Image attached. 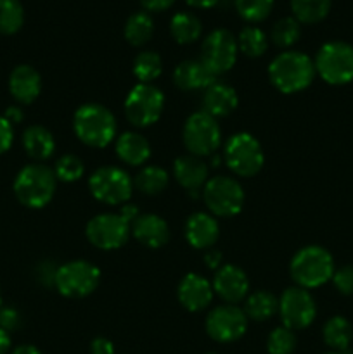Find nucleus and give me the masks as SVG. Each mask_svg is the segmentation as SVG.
Segmentation results:
<instances>
[{"label":"nucleus","mask_w":353,"mask_h":354,"mask_svg":"<svg viewBox=\"0 0 353 354\" xmlns=\"http://www.w3.org/2000/svg\"><path fill=\"white\" fill-rule=\"evenodd\" d=\"M315 64L307 54L298 50L280 52L269 64V78L282 93H296L308 88L315 78Z\"/></svg>","instance_id":"nucleus-1"},{"label":"nucleus","mask_w":353,"mask_h":354,"mask_svg":"<svg viewBox=\"0 0 353 354\" xmlns=\"http://www.w3.org/2000/svg\"><path fill=\"white\" fill-rule=\"evenodd\" d=\"M73 130L80 142L89 147L102 149L116 137V118L100 104H83L73 118Z\"/></svg>","instance_id":"nucleus-2"},{"label":"nucleus","mask_w":353,"mask_h":354,"mask_svg":"<svg viewBox=\"0 0 353 354\" xmlns=\"http://www.w3.org/2000/svg\"><path fill=\"white\" fill-rule=\"evenodd\" d=\"M289 272L298 287L317 289L334 275V259L322 245H307L293 256Z\"/></svg>","instance_id":"nucleus-3"},{"label":"nucleus","mask_w":353,"mask_h":354,"mask_svg":"<svg viewBox=\"0 0 353 354\" xmlns=\"http://www.w3.org/2000/svg\"><path fill=\"white\" fill-rule=\"evenodd\" d=\"M57 185L54 169L45 165H28L14 178V196L23 206L31 209L45 207L52 201Z\"/></svg>","instance_id":"nucleus-4"},{"label":"nucleus","mask_w":353,"mask_h":354,"mask_svg":"<svg viewBox=\"0 0 353 354\" xmlns=\"http://www.w3.org/2000/svg\"><path fill=\"white\" fill-rule=\"evenodd\" d=\"M315 71L329 85L353 82V47L346 41H327L315 55Z\"/></svg>","instance_id":"nucleus-5"},{"label":"nucleus","mask_w":353,"mask_h":354,"mask_svg":"<svg viewBox=\"0 0 353 354\" xmlns=\"http://www.w3.org/2000/svg\"><path fill=\"white\" fill-rule=\"evenodd\" d=\"M224 159L227 168L242 178L255 176L256 173L262 171L265 165L262 145L251 133H246V131L235 133L228 138L224 149Z\"/></svg>","instance_id":"nucleus-6"},{"label":"nucleus","mask_w":353,"mask_h":354,"mask_svg":"<svg viewBox=\"0 0 353 354\" xmlns=\"http://www.w3.org/2000/svg\"><path fill=\"white\" fill-rule=\"evenodd\" d=\"M100 270L85 259H75L57 266L54 287L59 294L69 299H82L90 296L99 287Z\"/></svg>","instance_id":"nucleus-7"},{"label":"nucleus","mask_w":353,"mask_h":354,"mask_svg":"<svg viewBox=\"0 0 353 354\" xmlns=\"http://www.w3.org/2000/svg\"><path fill=\"white\" fill-rule=\"evenodd\" d=\"M165 95L152 83H138L125 99V116L134 127L147 128L161 118Z\"/></svg>","instance_id":"nucleus-8"},{"label":"nucleus","mask_w":353,"mask_h":354,"mask_svg":"<svg viewBox=\"0 0 353 354\" xmlns=\"http://www.w3.org/2000/svg\"><path fill=\"white\" fill-rule=\"evenodd\" d=\"M90 194L107 206H123L134 192V180L125 169L116 166H102L89 178Z\"/></svg>","instance_id":"nucleus-9"},{"label":"nucleus","mask_w":353,"mask_h":354,"mask_svg":"<svg viewBox=\"0 0 353 354\" xmlns=\"http://www.w3.org/2000/svg\"><path fill=\"white\" fill-rule=\"evenodd\" d=\"M183 145L197 158H210L218 151L221 142V131L217 120L204 111L194 113L183 124Z\"/></svg>","instance_id":"nucleus-10"},{"label":"nucleus","mask_w":353,"mask_h":354,"mask_svg":"<svg viewBox=\"0 0 353 354\" xmlns=\"http://www.w3.org/2000/svg\"><path fill=\"white\" fill-rule=\"evenodd\" d=\"M203 199L213 216L230 218L241 213L244 206V190L230 176H213L206 182Z\"/></svg>","instance_id":"nucleus-11"},{"label":"nucleus","mask_w":353,"mask_h":354,"mask_svg":"<svg viewBox=\"0 0 353 354\" xmlns=\"http://www.w3.org/2000/svg\"><path fill=\"white\" fill-rule=\"evenodd\" d=\"M87 239L100 251H114L127 244L132 225L120 213H102L90 218L85 228Z\"/></svg>","instance_id":"nucleus-12"},{"label":"nucleus","mask_w":353,"mask_h":354,"mask_svg":"<svg viewBox=\"0 0 353 354\" xmlns=\"http://www.w3.org/2000/svg\"><path fill=\"white\" fill-rule=\"evenodd\" d=\"M237 52V38L225 28H218L204 38L201 45V61L215 76H218L234 68Z\"/></svg>","instance_id":"nucleus-13"},{"label":"nucleus","mask_w":353,"mask_h":354,"mask_svg":"<svg viewBox=\"0 0 353 354\" xmlns=\"http://www.w3.org/2000/svg\"><path fill=\"white\" fill-rule=\"evenodd\" d=\"M279 315L282 325L289 330H303L310 327L311 322L317 315V306L308 292L303 287H289L279 297Z\"/></svg>","instance_id":"nucleus-14"},{"label":"nucleus","mask_w":353,"mask_h":354,"mask_svg":"<svg viewBox=\"0 0 353 354\" xmlns=\"http://www.w3.org/2000/svg\"><path fill=\"white\" fill-rule=\"evenodd\" d=\"M208 335L213 341L228 344V342L239 341L248 330V317L241 308L235 304H224L211 311L206 317Z\"/></svg>","instance_id":"nucleus-15"},{"label":"nucleus","mask_w":353,"mask_h":354,"mask_svg":"<svg viewBox=\"0 0 353 354\" xmlns=\"http://www.w3.org/2000/svg\"><path fill=\"white\" fill-rule=\"evenodd\" d=\"M213 290L227 304H237L248 297L249 280L248 275L239 266L224 265L217 270L213 277Z\"/></svg>","instance_id":"nucleus-16"},{"label":"nucleus","mask_w":353,"mask_h":354,"mask_svg":"<svg viewBox=\"0 0 353 354\" xmlns=\"http://www.w3.org/2000/svg\"><path fill=\"white\" fill-rule=\"evenodd\" d=\"M213 286L197 273H187L176 287V297L187 311H203L213 301Z\"/></svg>","instance_id":"nucleus-17"},{"label":"nucleus","mask_w":353,"mask_h":354,"mask_svg":"<svg viewBox=\"0 0 353 354\" xmlns=\"http://www.w3.org/2000/svg\"><path fill=\"white\" fill-rule=\"evenodd\" d=\"M9 92L23 106L35 102L42 92V76L33 66L19 64L10 71Z\"/></svg>","instance_id":"nucleus-18"},{"label":"nucleus","mask_w":353,"mask_h":354,"mask_svg":"<svg viewBox=\"0 0 353 354\" xmlns=\"http://www.w3.org/2000/svg\"><path fill=\"white\" fill-rule=\"evenodd\" d=\"M220 237V227L213 214L194 213L187 218L185 239L194 249H211Z\"/></svg>","instance_id":"nucleus-19"},{"label":"nucleus","mask_w":353,"mask_h":354,"mask_svg":"<svg viewBox=\"0 0 353 354\" xmlns=\"http://www.w3.org/2000/svg\"><path fill=\"white\" fill-rule=\"evenodd\" d=\"M132 235L144 248L159 249L170 241V227L158 214H141L132 223Z\"/></svg>","instance_id":"nucleus-20"},{"label":"nucleus","mask_w":353,"mask_h":354,"mask_svg":"<svg viewBox=\"0 0 353 354\" xmlns=\"http://www.w3.org/2000/svg\"><path fill=\"white\" fill-rule=\"evenodd\" d=\"M173 82L180 90H206L211 83L217 82V76L206 68L201 59H187L182 61L173 71Z\"/></svg>","instance_id":"nucleus-21"},{"label":"nucleus","mask_w":353,"mask_h":354,"mask_svg":"<svg viewBox=\"0 0 353 354\" xmlns=\"http://www.w3.org/2000/svg\"><path fill=\"white\" fill-rule=\"evenodd\" d=\"M173 175L183 189L189 190V194H196L199 192L201 187L206 185L208 165L203 161V158H197V156H182L173 162Z\"/></svg>","instance_id":"nucleus-22"},{"label":"nucleus","mask_w":353,"mask_h":354,"mask_svg":"<svg viewBox=\"0 0 353 354\" xmlns=\"http://www.w3.org/2000/svg\"><path fill=\"white\" fill-rule=\"evenodd\" d=\"M239 104L237 92L232 88L230 85L221 82H215L204 90L203 97V106L204 113H208L210 116L217 118H225L228 114H232L235 111Z\"/></svg>","instance_id":"nucleus-23"},{"label":"nucleus","mask_w":353,"mask_h":354,"mask_svg":"<svg viewBox=\"0 0 353 354\" xmlns=\"http://www.w3.org/2000/svg\"><path fill=\"white\" fill-rule=\"evenodd\" d=\"M116 156L128 166H142L151 158V144L137 131H125L116 138Z\"/></svg>","instance_id":"nucleus-24"},{"label":"nucleus","mask_w":353,"mask_h":354,"mask_svg":"<svg viewBox=\"0 0 353 354\" xmlns=\"http://www.w3.org/2000/svg\"><path fill=\"white\" fill-rule=\"evenodd\" d=\"M23 147L35 161H47L55 151L54 135L40 124H31L23 133Z\"/></svg>","instance_id":"nucleus-25"},{"label":"nucleus","mask_w":353,"mask_h":354,"mask_svg":"<svg viewBox=\"0 0 353 354\" xmlns=\"http://www.w3.org/2000/svg\"><path fill=\"white\" fill-rule=\"evenodd\" d=\"M201 31H203V24L199 17L192 12L182 10V12H176L170 21V33L176 44H192L201 37Z\"/></svg>","instance_id":"nucleus-26"},{"label":"nucleus","mask_w":353,"mask_h":354,"mask_svg":"<svg viewBox=\"0 0 353 354\" xmlns=\"http://www.w3.org/2000/svg\"><path fill=\"white\" fill-rule=\"evenodd\" d=\"M242 311H244L246 317H248L249 320H270V318L279 311V299H277L272 292L258 290V292H253L246 297L244 310Z\"/></svg>","instance_id":"nucleus-27"},{"label":"nucleus","mask_w":353,"mask_h":354,"mask_svg":"<svg viewBox=\"0 0 353 354\" xmlns=\"http://www.w3.org/2000/svg\"><path fill=\"white\" fill-rule=\"evenodd\" d=\"M322 337H324L325 346L338 353H345L353 339L352 324L345 317H332L331 320L325 322Z\"/></svg>","instance_id":"nucleus-28"},{"label":"nucleus","mask_w":353,"mask_h":354,"mask_svg":"<svg viewBox=\"0 0 353 354\" xmlns=\"http://www.w3.org/2000/svg\"><path fill=\"white\" fill-rule=\"evenodd\" d=\"M154 33V21L147 12L141 10V12H134L125 23L123 35L127 41L134 47H142L147 44Z\"/></svg>","instance_id":"nucleus-29"},{"label":"nucleus","mask_w":353,"mask_h":354,"mask_svg":"<svg viewBox=\"0 0 353 354\" xmlns=\"http://www.w3.org/2000/svg\"><path fill=\"white\" fill-rule=\"evenodd\" d=\"M332 0H291L293 17L301 24H315L325 19Z\"/></svg>","instance_id":"nucleus-30"},{"label":"nucleus","mask_w":353,"mask_h":354,"mask_svg":"<svg viewBox=\"0 0 353 354\" xmlns=\"http://www.w3.org/2000/svg\"><path fill=\"white\" fill-rule=\"evenodd\" d=\"M168 173L159 166H145L135 176L134 187L144 196H158L168 185Z\"/></svg>","instance_id":"nucleus-31"},{"label":"nucleus","mask_w":353,"mask_h":354,"mask_svg":"<svg viewBox=\"0 0 353 354\" xmlns=\"http://www.w3.org/2000/svg\"><path fill=\"white\" fill-rule=\"evenodd\" d=\"M237 47L239 52H242L248 57H262L269 48V38L260 28L246 26L239 33Z\"/></svg>","instance_id":"nucleus-32"},{"label":"nucleus","mask_w":353,"mask_h":354,"mask_svg":"<svg viewBox=\"0 0 353 354\" xmlns=\"http://www.w3.org/2000/svg\"><path fill=\"white\" fill-rule=\"evenodd\" d=\"M301 37V23L294 19L293 16L280 17L275 24L272 26L270 31V40L273 45L279 48H289L300 40Z\"/></svg>","instance_id":"nucleus-33"},{"label":"nucleus","mask_w":353,"mask_h":354,"mask_svg":"<svg viewBox=\"0 0 353 354\" xmlns=\"http://www.w3.org/2000/svg\"><path fill=\"white\" fill-rule=\"evenodd\" d=\"M163 71L161 55L154 50H144L135 57L134 75L141 83H152Z\"/></svg>","instance_id":"nucleus-34"},{"label":"nucleus","mask_w":353,"mask_h":354,"mask_svg":"<svg viewBox=\"0 0 353 354\" xmlns=\"http://www.w3.org/2000/svg\"><path fill=\"white\" fill-rule=\"evenodd\" d=\"M24 23V9L21 0H0V33L14 35Z\"/></svg>","instance_id":"nucleus-35"},{"label":"nucleus","mask_w":353,"mask_h":354,"mask_svg":"<svg viewBox=\"0 0 353 354\" xmlns=\"http://www.w3.org/2000/svg\"><path fill=\"white\" fill-rule=\"evenodd\" d=\"M235 10L248 23H260L272 12L273 0H234Z\"/></svg>","instance_id":"nucleus-36"},{"label":"nucleus","mask_w":353,"mask_h":354,"mask_svg":"<svg viewBox=\"0 0 353 354\" xmlns=\"http://www.w3.org/2000/svg\"><path fill=\"white\" fill-rule=\"evenodd\" d=\"M83 171H85L83 161L75 154L62 156V158L57 159V162L54 166L55 178L66 183H73L82 178Z\"/></svg>","instance_id":"nucleus-37"},{"label":"nucleus","mask_w":353,"mask_h":354,"mask_svg":"<svg viewBox=\"0 0 353 354\" xmlns=\"http://www.w3.org/2000/svg\"><path fill=\"white\" fill-rule=\"evenodd\" d=\"M294 349H296V335L293 330L282 325L270 332L269 339H266L269 354H293Z\"/></svg>","instance_id":"nucleus-38"},{"label":"nucleus","mask_w":353,"mask_h":354,"mask_svg":"<svg viewBox=\"0 0 353 354\" xmlns=\"http://www.w3.org/2000/svg\"><path fill=\"white\" fill-rule=\"evenodd\" d=\"M331 280L339 294L353 296V266H343V268L334 270V275Z\"/></svg>","instance_id":"nucleus-39"},{"label":"nucleus","mask_w":353,"mask_h":354,"mask_svg":"<svg viewBox=\"0 0 353 354\" xmlns=\"http://www.w3.org/2000/svg\"><path fill=\"white\" fill-rule=\"evenodd\" d=\"M21 324V317L14 308H0V328L7 334L16 330Z\"/></svg>","instance_id":"nucleus-40"},{"label":"nucleus","mask_w":353,"mask_h":354,"mask_svg":"<svg viewBox=\"0 0 353 354\" xmlns=\"http://www.w3.org/2000/svg\"><path fill=\"white\" fill-rule=\"evenodd\" d=\"M14 142V128L9 121L0 114V154H6Z\"/></svg>","instance_id":"nucleus-41"},{"label":"nucleus","mask_w":353,"mask_h":354,"mask_svg":"<svg viewBox=\"0 0 353 354\" xmlns=\"http://www.w3.org/2000/svg\"><path fill=\"white\" fill-rule=\"evenodd\" d=\"M55 272H57V268H55L51 261L42 263V265L38 266V280H40V282L47 287L54 286Z\"/></svg>","instance_id":"nucleus-42"},{"label":"nucleus","mask_w":353,"mask_h":354,"mask_svg":"<svg viewBox=\"0 0 353 354\" xmlns=\"http://www.w3.org/2000/svg\"><path fill=\"white\" fill-rule=\"evenodd\" d=\"M92 354H114V344L106 337H96L90 342Z\"/></svg>","instance_id":"nucleus-43"},{"label":"nucleus","mask_w":353,"mask_h":354,"mask_svg":"<svg viewBox=\"0 0 353 354\" xmlns=\"http://www.w3.org/2000/svg\"><path fill=\"white\" fill-rule=\"evenodd\" d=\"M142 7L149 12H159V10H166L175 3V0H141Z\"/></svg>","instance_id":"nucleus-44"},{"label":"nucleus","mask_w":353,"mask_h":354,"mask_svg":"<svg viewBox=\"0 0 353 354\" xmlns=\"http://www.w3.org/2000/svg\"><path fill=\"white\" fill-rule=\"evenodd\" d=\"M221 252L217 251V249H208L206 252H204V263H206L208 268L211 270H218L221 265Z\"/></svg>","instance_id":"nucleus-45"},{"label":"nucleus","mask_w":353,"mask_h":354,"mask_svg":"<svg viewBox=\"0 0 353 354\" xmlns=\"http://www.w3.org/2000/svg\"><path fill=\"white\" fill-rule=\"evenodd\" d=\"M3 118H6V120L9 121V123L14 127V124H17V123H21V121H23L24 113H23V109H21V107L10 106V107H7V111L3 113Z\"/></svg>","instance_id":"nucleus-46"},{"label":"nucleus","mask_w":353,"mask_h":354,"mask_svg":"<svg viewBox=\"0 0 353 354\" xmlns=\"http://www.w3.org/2000/svg\"><path fill=\"white\" fill-rule=\"evenodd\" d=\"M120 214H121V216H123L125 220H127L130 225L134 223V221L137 220L138 216H141V213H138V209L134 206V204H123V206H121Z\"/></svg>","instance_id":"nucleus-47"},{"label":"nucleus","mask_w":353,"mask_h":354,"mask_svg":"<svg viewBox=\"0 0 353 354\" xmlns=\"http://www.w3.org/2000/svg\"><path fill=\"white\" fill-rule=\"evenodd\" d=\"M189 6L192 7H197V9H210V7L217 6L220 0H185Z\"/></svg>","instance_id":"nucleus-48"},{"label":"nucleus","mask_w":353,"mask_h":354,"mask_svg":"<svg viewBox=\"0 0 353 354\" xmlns=\"http://www.w3.org/2000/svg\"><path fill=\"white\" fill-rule=\"evenodd\" d=\"M10 349V335L0 328V354H7Z\"/></svg>","instance_id":"nucleus-49"},{"label":"nucleus","mask_w":353,"mask_h":354,"mask_svg":"<svg viewBox=\"0 0 353 354\" xmlns=\"http://www.w3.org/2000/svg\"><path fill=\"white\" fill-rule=\"evenodd\" d=\"M10 354H42L40 349L35 348L31 344H23V346H17Z\"/></svg>","instance_id":"nucleus-50"},{"label":"nucleus","mask_w":353,"mask_h":354,"mask_svg":"<svg viewBox=\"0 0 353 354\" xmlns=\"http://www.w3.org/2000/svg\"><path fill=\"white\" fill-rule=\"evenodd\" d=\"M327 354H346V353H338V351H332V353H327Z\"/></svg>","instance_id":"nucleus-51"},{"label":"nucleus","mask_w":353,"mask_h":354,"mask_svg":"<svg viewBox=\"0 0 353 354\" xmlns=\"http://www.w3.org/2000/svg\"><path fill=\"white\" fill-rule=\"evenodd\" d=\"M0 308H2V294H0Z\"/></svg>","instance_id":"nucleus-52"},{"label":"nucleus","mask_w":353,"mask_h":354,"mask_svg":"<svg viewBox=\"0 0 353 354\" xmlns=\"http://www.w3.org/2000/svg\"><path fill=\"white\" fill-rule=\"evenodd\" d=\"M206 354H217V353H206Z\"/></svg>","instance_id":"nucleus-53"}]
</instances>
